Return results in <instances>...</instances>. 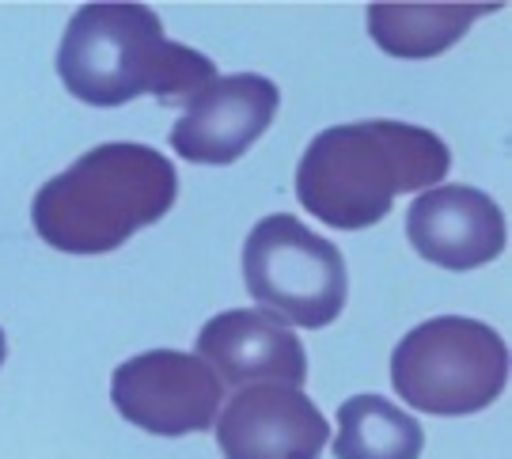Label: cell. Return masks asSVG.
<instances>
[{
	"instance_id": "6da1fadb",
	"label": "cell",
	"mask_w": 512,
	"mask_h": 459,
	"mask_svg": "<svg viewBox=\"0 0 512 459\" xmlns=\"http://www.w3.org/2000/svg\"><path fill=\"white\" fill-rule=\"evenodd\" d=\"M452 152L433 129L368 118L323 129L296 167V198L330 228H372L391 213L399 194L440 186Z\"/></svg>"
},
{
	"instance_id": "7a4b0ae2",
	"label": "cell",
	"mask_w": 512,
	"mask_h": 459,
	"mask_svg": "<svg viewBox=\"0 0 512 459\" xmlns=\"http://www.w3.org/2000/svg\"><path fill=\"white\" fill-rule=\"evenodd\" d=\"M57 73L88 107H126L137 95L186 107L217 80V65L183 42H167L160 16L145 4H84L65 27Z\"/></svg>"
},
{
	"instance_id": "3957f363",
	"label": "cell",
	"mask_w": 512,
	"mask_h": 459,
	"mask_svg": "<svg viewBox=\"0 0 512 459\" xmlns=\"http://www.w3.org/2000/svg\"><path fill=\"white\" fill-rule=\"evenodd\" d=\"M179 198V175L148 145H99L42 186L31 205L35 232L65 255H107Z\"/></svg>"
},
{
	"instance_id": "277c9868",
	"label": "cell",
	"mask_w": 512,
	"mask_h": 459,
	"mask_svg": "<svg viewBox=\"0 0 512 459\" xmlns=\"http://www.w3.org/2000/svg\"><path fill=\"white\" fill-rule=\"evenodd\" d=\"M509 380L505 338L463 315H440L406 334L391 353V387L414 410L463 418L494 406Z\"/></svg>"
},
{
	"instance_id": "5b68a950",
	"label": "cell",
	"mask_w": 512,
	"mask_h": 459,
	"mask_svg": "<svg viewBox=\"0 0 512 459\" xmlns=\"http://www.w3.org/2000/svg\"><path fill=\"white\" fill-rule=\"evenodd\" d=\"M243 281L258 312L308 331L334 323L349 296L342 251L289 213L262 217L251 228L243 243Z\"/></svg>"
},
{
	"instance_id": "8992f818",
	"label": "cell",
	"mask_w": 512,
	"mask_h": 459,
	"mask_svg": "<svg viewBox=\"0 0 512 459\" xmlns=\"http://www.w3.org/2000/svg\"><path fill=\"white\" fill-rule=\"evenodd\" d=\"M110 403L129 425L145 433L186 437V433H205L217 422L224 384L194 353L148 349L114 368Z\"/></svg>"
},
{
	"instance_id": "52a82bcc",
	"label": "cell",
	"mask_w": 512,
	"mask_h": 459,
	"mask_svg": "<svg viewBox=\"0 0 512 459\" xmlns=\"http://www.w3.org/2000/svg\"><path fill=\"white\" fill-rule=\"evenodd\" d=\"M281 107L274 80L258 73L217 76L186 103V114L171 129V148L190 164H236L247 148L270 129Z\"/></svg>"
},
{
	"instance_id": "ba28073f",
	"label": "cell",
	"mask_w": 512,
	"mask_h": 459,
	"mask_svg": "<svg viewBox=\"0 0 512 459\" xmlns=\"http://www.w3.org/2000/svg\"><path fill=\"white\" fill-rule=\"evenodd\" d=\"M217 441L224 459H319L330 429L300 387L255 384L220 406Z\"/></svg>"
},
{
	"instance_id": "9c48e42d",
	"label": "cell",
	"mask_w": 512,
	"mask_h": 459,
	"mask_svg": "<svg viewBox=\"0 0 512 459\" xmlns=\"http://www.w3.org/2000/svg\"><path fill=\"white\" fill-rule=\"evenodd\" d=\"M406 239L433 266L478 270L505 251V217L475 186H433L406 209Z\"/></svg>"
},
{
	"instance_id": "30bf717a",
	"label": "cell",
	"mask_w": 512,
	"mask_h": 459,
	"mask_svg": "<svg viewBox=\"0 0 512 459\" xmlns=\"http://www.w3.org/2000/svg\"><path fill=\"white\" fill-rule=\"evenodd\" d=\"M198 353L217 372L220 384L255 387L285 384L300 387L308 380V353L285 323L258 308L220 312L198 331Z\"/></svg>"
},
{
	"instance_id": "8fae6325",
	"label": "cell",
	"mask_w": 512,
	"mask_h": 459,
	"mask_svg": "<svg viewBox=\"0 0 512 459\" xmlns=\"http://www.w3.org/2000/svg\"><path fill=\"white\" fill-rule=\"evenodd\" d=\"M497 4H372L368 35L391 57H437L471 31L482 12Z\"/></svg>"
},
{
	"instance_id": "7c38bea8",
	"label": "cell",
	"mask_w": 512,
	"mask_h": 459,
	"mask_svg": "<svg viewBox=\"0 0 512 459\" xmlns=\"http://www.w3.org/2000/svg\"><path fill=\"white\" fill-rule=\"evenodd\" d=\"M338 459H418L425 429L384 395H353L338 406Z\"/></svg>"
},
{
	"instance_id": "4fadbf2b",
	"label": "cell",
	"mask_w": 512,
	"mask_h": 459,
	"mask_svg": "<svg viewBox=\"0 0 512 459\" xmlns=\"http://www.w3.org/2000/svg\"><path fill=\"white\" fill-rule=\"evenodd\" d=\"M4 357H8V342H4V331H0V365H4Z\"/></svg>"
}]
</instances>
